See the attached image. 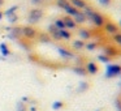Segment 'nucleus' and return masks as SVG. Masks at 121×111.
Here are the masks:
<instances>
[{
    "label": "nucleus",
    "mask_w": 121,
    "mask_h": 111,
    "mask_svg": "<svg viewBox=\"0 0 121 111\" xmlns=\"http://www.w3.org/2000/svg\"><path fill=\"white\" fill-rule=\"evenodd\" d=\"M72 3H73L74 5H77V7H85L86 5L83 0H72Z\"/></svg>",
    "instance_id": "obj_1"
},
{
    "label": "nucleus",
    "mask_w": 121,
    "mask_h": 111,
    "mask_svg": "<svg viewBox=\"0 0 121 111\" xmlns=\"http://www.w3.org/2000/svg\"><path fill=\"white\" fill-rule=\"evenodd\" d=\"M94 21L96 22V25H102L103 24V18L99 14H94Z\"/></svg>",
    "instance_id": "obj_2"
},
{
    "label": "nucleus",
    "mask_w": 121,
    "mask_h": 111,
    "mask_svg": "<svg viewBox=\"0 0 121 111\" xmlns=\"http://www.w3.org/2000/svg\"><path fill=\"white\" fill-rule=\"evenodd\" d=\"M25 33H26L27 37H34V35H35V32L33 29H29V28H26V29H25Z\"/></svg>",
    "instance_id": "obj_3"
},
{
    "label": "nucleus",
    "mask_w": 121,
    "mask_h": 111,
    "mask_svg": "<svg viewBox=\"0 0 121 111\" xmlns=\"http://www.w3.org/2000/svg\"><path fill=\"white\" fill-rule=\"evenodd\" d=\"M108 30H109V32H115L116 29H115V26H113V25L109 24V25H108Z\"/></svg>",
    "instance_id": "obj_4"
},
{
    "label": "nucleus",
    "mask_w": 121,
    "mask_h": 111,
    "mask_svg": "<svg viewBox=\"0 0 121 111\" xmlns=\"http://www.w3.org/2000/svg\"><path fill=\"white\" fill-rule=\"evenodd\" d=\"M102 1H108V0H102Z\"/></svg>",
    "instance_id": "obj_5"
}]
</instances>
